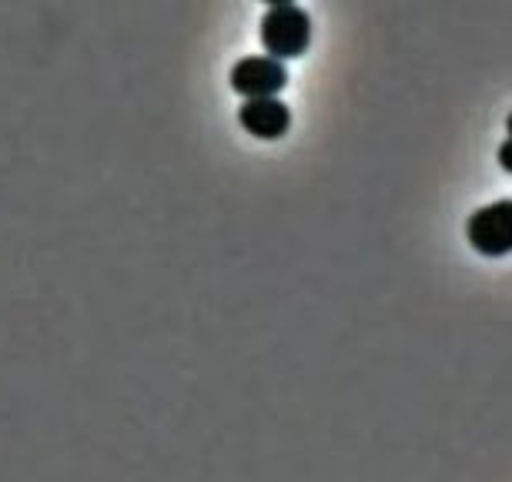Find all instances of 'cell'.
<instances>
[{
    "mask_svg": "<svg viewBox=\"0 0 512 482\" xmlns=\"http://www.w3.org/2000/svg\"><path fill=\"white\" fill-rule=\"evenodd\" d=\"M258 37H262V47L268 57L295 61V57H302L308 47H312V17L298 4L268 7Z\"/></svg>",
    "mask_w": 512,
    "mask_h": 482,
    "instance_id": "6da1fadb",
    "label": "cell"
},
{
    "mask_svg": "<svg viewBox=\"0 0 512 482\" xmlns=\"http://www.w3.org/2000/svg\"><path fill=\"white\" fill-rule=\"evenodd\" d=\"M466 241L472 252L486 258H506L512 255V198L492 201L469 215L466 221Z\"/></svg>",
    "mask_w": 512,
    "mask_h": 482,
    "instance_id": "7a4b0ae2",
    "label": "cell"
},
{
    "mask_svg": "<svg viewBox=\"0 0 512 482\" xmlns=\"http://www.w3.org/2000/svg\"><path fill=\"white\" fill-rule=\"evenodd\" d=\"M228 81L241 98H272V94L285 91L288 67H285V61L268 57V54L241 57V61H235V67H231Z\"/></svg>",
    "mask_w": 512,
    "mask_h": 482,
    "instance_id": "3957f363",
    "label": "cell"
},
{
    "mask_svg": "<svg viewBox=\"0 0 512 482\" xmlns=\"http://www.w3.org/2000/svg\"><path fill=\"white\" fill-rule=\"evenodd\" d=\"M238 124L258 141H278L292 128V111L278 94H272V98H245V104L238 108Z\"/></svg>",
    "mask_w": 512,
    "mask_h": 482,
    "instance_id": "277c9868",
    "label": "cell"
},
{
    "mask_svg": "<svg viewBox=\"0 0 512 482\" xmlns=\"http://www.w3.org/2000/svg\"><path fill=\"white\" fill-rule=\"evenodd\" d=\"M496 158H499V165H502V171H509V175H512V138H506V141H502V144H499Z\"/></svg>",
    "mask_w": 512,
    "mask_h": 482,
    "instance_id": "5b68a950",
    "label": "cell"
},
{
    "mask_svg": "<svg viewBox=\"0 0 512 482\" xmlns=\"http://www.w3.org/2000/svg\"><path fill=\"white\" fill-rule=\"evenodd\" d=\"M262 4H268V7H278V4H295V0H262Z\"/></svg>",
    "mask_w": 512,
    "mask_h": 482,
    "instance_id": "8992f818",
    "label": "cell"
},
{
    "mask_svg": "<svg viewBox=\"0 0 512 482\" xmlns=\"http://www.w3.org/2000/svg\"><path fill=\"white\" fill-rule=\"evenodd\" d=\"M506 131H509V138H512V114H509V118H506Z\"/></svg>",
    "mask_w": 512,
    "mask_h": 482,
    "instance_id": "52a82bcc",
    "label": "cell"
}]
</instances>
